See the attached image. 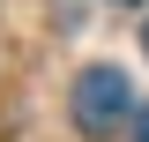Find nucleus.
<instances>
[{"mask_svg":"<svg viewBox=\"0 0 149 142\" xmlns=\"http://www.w3.org/2000/svg\"><path fill=\"white\" fill-rule=\"evenodd\" d=\"M67 112H74V127H82V135H112L119 120H134V82H127V67H112V60L82 67V75H74Z\"/></svg>","mask_w":149,"mask_h":142,"instance_id":"obj_1","label":"nucleus"},{"mask_svg":"<svg viewBox=\"0 0 149 142\" xmlns=\"http://www.w3.org/2000/svg\"><path fill=\"white\" fill-rule=\"evenodd\" d=\"M112 8H142V0H112Z\"/></svg>","mask_w":149,"mask_h":142,"instance_id":"obj_3","label":"nucleus"},{"mask_svg":"<svg viewBox=\"0 0 149 142\" xmlns=\"http://www.w3.org/2000/svg\"><path fill=\"white\" fill-rule=\"evenodd\" d=\"M134 142H149V105H142V112H134Z\"/></svg>","mask_w":149,"mask_h":142,"instance_id":"obj_2","label":"nucleus"},{"mask_svg":"<svg viewBox=\"0 0 149 142\" xmlns=\"http://www.w3.org/2000/svg\"><path fill=\"white\" fill-rule=\"evenodd\" d=\"M142 53H149V30H142Z\"/></svg>","mask_w":149,"mask_h":142,"instance_id":"obj_4","label":"nucleus"}]
</instances>
